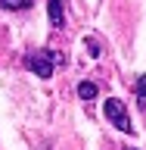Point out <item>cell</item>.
<instances>
[{"instance_id": "obj_1", "label": "cell", "mask_w": 146, "mask_h": 150, "mask_svg": "<svg viewBox=\"0 0 146 150\" xmlns=\"http://www.w3.org/2000/svg\"><path fill=\"white\" fill-rule=\"evenodd\" d=\"M103 110H106V119H109L118 131H131V116H128V106H124L118 97H109Z\"/></svg>"}, {"instance_id": "obj_2", "label": "cell", "mask_w": 146, "mask_h": 150, "mask_svg": "<svg viewBox=\"0 0 146 150\" xmlns=\"http://www.w3.org/2000/svg\"><path fill=\"white\" fill-rule=\"evenodd\" d=\"M25 66L37 75V78H50V75H53V59H50V50L28 53V56H25Z\"/></svg>"}, {"instance_id": "obj_3", "label": "cell", "mask_w": 146, "mask_h": 150, "mask_svg": "<svg viewBox=\"0 0 146 150\" xmlns=\"http://www.w3.org/2000/svg\"><path fill=\"white\" fill-rule=\"evenodd\" d=\"M47 16H50V22H53L56 28L65 25V13H62V0H47Z\"/></svg>"}, {"instance_id": "obj_4", "label": "cell", "mask_w": 146, "mask_h": 150, "mask_svg": "<svg viewBox=\"0 0 146 150\" xmlns=\"http://www.w3.org/2000/svg\"><path fill=\"white\" fill-rule=\"evenodd\" d=\"M96 94H100V88L93 81H81L78 84V97H81V100H96Z\"/></svg>"}, {"instance_id": "obj_5", "label": "cell", "mask_w": 146, "mask_h": 150, "mask_svg": "<svg viewBox=\"0 0 146 150\" xmlns=\"http://www.w3.org/2000/svg\"><path fill=\"white\" fill-rule=\"evenodd\" d=\"M137 106L146 110V75H140V81H137Z\"/></svg>"}, {"instance_id": "obj_6", "label": "cell", "mask_w": 146, "mask_h": 150, "mask_svg": "<svg viewBox=\"0 0 146 150\" xmlns=\"http://www.w3.org/2000/svg\"><path fill=\"white\" fill-rule=\"evenodd\" d=\"M34 0H0V6L3 9H25V6H31Z\"/></svg>"}, {"instance_id": "obj_7", "label": "cell", "mask_w": 146, "mask_h": 150, "mask_svg": "<svg viewBox=\"0 0 146 150\" xmlns=\"http://www.w3.org/2000/svg\"><path fill=\"white\" fill-rule=\"evenodd\" d=\"M124 150H131V147H124Z\"/></svg>"}]
</instances>
